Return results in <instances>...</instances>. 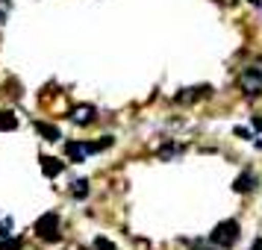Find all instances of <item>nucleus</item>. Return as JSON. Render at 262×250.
Returning a JSON list of instances; mask_svg holds the SVG:
<instances>
[{
    "mask_svg": "<svg viewBox=\"0 0 262 250\" xmlns=\"http://www.w3.org/2000/svg\"><path fill=\"white\" fill-rule=\"evenodd\" d=\"M95 115H97V109L92 106V103H80V106L71 109V121L77 127H89V124L95 121Z\"/></svg>",
    "mask_w": 262,
    "mask_h": 250,
    "instance_id": "nucleus-4",
    "label": "nucleus"
},
{
    "mask_svg": "<svg viewBox=\"0 0 262 250\" xmlns=\"http://www.w3.org/2000/svg\"><path fill=\"white\" fill-rule=\"evenodd\" d=\"M24 247V241L21 238H12V241H0V250H21Z\"/></svg>",
    "mask_w": 262,
    "mask_h": 250,
    "instance_id": "nucleus-12",
    "label": "nucleus"
},
{
    "mask_svg": "<svg viewBox=\"0 0 262 250\" xmlns=\"http://www.w3.org/2000/svg\"><path fill=\"white\" fill-rule=\"evenodd\" d=\"M71 194L77 200H85V197H89V179H77L71 186Z\"/></svg>",
    "mask_w": 262,
    "mask_h": 250,
    "instance_id": "nucleus-11",
    "label": "nucleus"
},
{
    "mask_svg": "<svg viewBox=\"0 0 262 250\" xmlns=\"http://www.w3.org/2000/svg\"><path fill=\"white\" fill-rule=\"evenodd\" d=\"M65 153H68V159H74V162H85V156H89V144L68 142L65 144Z\"/></svg>",
    "mask_w": 262,
    "mask_h": 250,
    "instance_id": "nucleus-5",
    "label": "nucleus"
},
{
    "mask_svg": "<svg viewBox=\"0 0 262 250\" xmlns=\"http://www.w3.org/2000/svg\"><path fill=\"white\" fill-rule=\"evenodd\" d=\"M95 247H97V250H118L115 244H112V241H106V238H97V241H95Z\"/></svg>",
    "mask_w": 262,
    "mask_h": 250,
    "instance_id": "nucleus-14",
    "label": "nucleus"
},
{
    "mask_svg": "<svg viewBox=\"0 0 262 250\" xmlns=\"http://www.w3.org/2000/svg\"><path fill=\"white\" fill-rule=\"evenodd\" d=\"M238 88L248 97H259L262 95V68H245L238 74Z\"/></svg>",
    "mask_w": 262,
    "mask_h": 250,
    "instance_id": "nucleus-2",
    "label": "nucleus"
},
{
    "mask_svg": "<svg viewBox=\"0 0 262 250\" xmlns=\"http://www.w3.org/2000/svg\"><path fill=\"white\" fill-rule=\"evenodd\" d=\"M18 127V118H15V112H0V132H12Z\"/></svg>",
    "mask_w": 262,
    "mask_h": 250,
    "instance_id": "nucleus-9",
    "label": "nucleus"
},
{
    "mask_svg": "<svg viewBox=\"0 0 262 250\" xmlns=\"http://www.w3.org/2000/svg\"><path fill=\"white\" fill-rule=\"evenodd\" d=\"M12 230V218H0V236H9Z\"/></svg>",
    "mask_w": 262,
    "mask_h": 250,
    "instance_id": "nucleus-13",
    "label": "nucleus"
},
{
    "mask_svg": "<svg viewBox=\"0 0 262 250\" xmlns=\"http://www.w3.org/2000/svg\"><path fill=\"white\" fill-rule=\"evenodd\" d=\"M194 250H209V247H194Z\"/></svg>",
    "mask_w": 262,
    "mask_h": 250,
    "instance_id": "nucleus-16",
    "label": "nucleus"
},
{
    "mask_svg": "<svg viewBox=\"0 0 262 250\" xmlns=\"http://www.w3.org/2000/svg\"><path fill=\"white\" fill-rule=\"evenodd\" d=\"M253 186H256V177H253L250 171H245V174H242V177L233 183V189H236V191H250Z\"/></svg>",
    "mask_w": 262,
    "mask_h": 250,
    "instance_id": "nucleus-8",
    "label": "nucleus"
},
{
    "mask_svg": "<svg viewBox=\"0 0 262 250\" xmlns=\"http://www.w3.org/2000/svg\"><path fill=\"white\" fill-rule=\"evenodd\" d=\"M33 230H36L38 238H45V241H56V238H59V215L45 212L36 221V226H33Z\"/></svg>",
    "mask_w": 262,
    "mask_h": 250,
    "instance_id": "nucleus-3",
    "label": "nucleus"
},
{
    "mask_svg": "<svg viewBox=\"0 0 262 250\" xmlns=\"http://www.w3.org/2000/svg\"><path fill=\"white\" fill-rule=\"evenodd\" d=\"M209 92L206 85H201V88H186V95H177V103H191V100H198V97H203Z\"/></svg>",
    "mask_w": 262,
    "mask_h": 250,
    "instance_id": "nucleus-10",
    "label": "nucleus"
},
{
    "mask_svg": "<svg viewBox=\"0 0 262 250\" xmlns=\"http://www.w3.org/2000/svg\"><path fill=\"white\" fill-rule=\"evenodd\" d=\"M41 171H45V177H59L65 171V162L53 159V156H41Z\"/></svg>",
    "mask_w": 262,
    "mask_h": 250,
    "instance_id": "nucleus-6",
    "label": "nucleus"
},
{
    "mask_svg": "<svg viewBox=\"0 0 262 250\" xmlns=\"http://www.w3.org/2000/svg\"><path fill=\"white\" fill-rule=\"evenodd\" d=\"M209 238H212V244L218 250H221V247H224V250L233 247V244L238 241V221H233V218H230V221H221V224L209 233Z\"/></svg>",
    "mask_w": 262,
    "mask_h": 250,
    "instance_id": "nucleus-1",
    "label": "nucleus"
},
{
    "mask_svg": "<svg viewBox=\"0 0 262 250\" xmlns=\"http://www.w3.org/2000/svg\"><path fill=\"white\" fill-rule=\"evenodd\" d=\"M36 132L45 139V142H59L62 139V132L59 127H53V124H45V121H36Z\"/></svg>",
    "mask_w": 262,
    "mask_h": 250,
    "instance_id": "nucleus-7",
    "label": "nucleus"
},
{
    "mask_svg": "<svg viewBox=\"0 0 262 250\" xmlns=\"http://www.w3.org/2000/svg\"><path fill=\"white\" fill-rule=\"evenodd\" d=\"M250 250H262V238H256V241H253V247Z\"/></svg>",
    "mask_w": 262,
    "mask_h": 250,
    "instance_id": "nucleus-15",
    "label": "nucleus"
}]
</instances>
